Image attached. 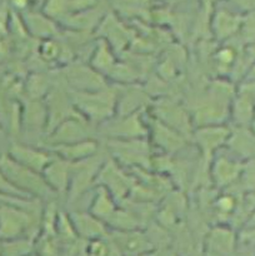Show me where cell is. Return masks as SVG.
<instances>
[{
  "mask_svg": "<svg viewBox=\"0 0 255 256\" xmlns=\"http://www.w3.org/2000/svg\"><path fill=\"white\" fill-rule=\"evenodd\" d=\"M54 152L68 162H82V160L89 159L95 154L96 142L92 140H80V142H68V144H59L55 145Z\"/></svg>",
  "mask_w": 255,
  "mask_h": 256,
  "instance_id": "12",
  "label": "cell"
},
{
  "mask_svg": "<svg viewBox=\"0 0 255 256\" xmlns=\"http://www.w3.org/2000/svg\"><path fill=\"white\" fill-rule=\"evenodd\" d=\"M242 228H255V208L249 212L242 224Z\"/></svg>",
  "mask_w": 255,
  "mask_h": 256,
  "instance_id": "29",
  "label": "cell"
},
{
  "mask_svg": "<svg viewBox=\"0 0 255 256\" xmlns=\"http://www.w3.org/2000/svg\"><path fill=\"white\" fill-rule=\"evenodd\" d=\"M9 2L15 10H25L29 5L30 0H9Z\"/></svg>",
  "mask_w": 255,
  "mask_h": 256,
  "instance_id": "28",
  "label": "cell"
},
{
  "mask_svg": "<svg viewBox=\"0 0 255 256\" xmlns=\"http://www.w3.org/2000/svg\"><path fill=\"white\" fill-rule=\"evenodd\" d=\"M200 2H202V5H205L206 8H212L218 2H220V0H200Z\"/></svg>",
  "mask_w": 255,
  "mask_h": 256,
  "instance_id": "31",
  "label": "cell"
},
{
  "mask_svg": "<svg viewBox=\"0 0 255 256\" xmlns=\"http://www.w3.org/2000/svg\"><path fill=\"white\" fill-rule=\"evenodd\" d=\"M188 256H204V255H202V252H190Z\"/></svg>",
  "mask_w": 255,
  "mask_h": 256,
  "instance_id": "32",
  "label": "cell"
},
{
  "mask_svg": "<svg viewBox=\"0 0 255 256\" xmlns=\"http://www.w3.org/2000/svg\"><path fill=\"white\" fill-rule=\"evenodd\" d=\"M236 184L244 192H255V159L242 162V169Z\"/></svg>",
  "mask_w": 255,
  "mask_h": 256,
  "instance_id": "17",
  "label": "cell"
},
{
  "mask_svg": "<svg viewBox=\"0 0 255 256\" xmlns=\"http://www.w3.org/2000/svg\"><path fill=\"white\" fill-rule=\"evenodd\" d=\"M96 4V0H69V10L74 12H82L92 9Z\"/></svg>",
  "mask_w": 255,
  "mask_h": 256,
  "instance_id": "24",
  "label": "cell"
},
{
  "mask_svg": "<svg viewBox=\"0 0 255 256\" xmlns=\"http://www.w3.org/2000/svg\"><path fill=\"white\" fill-rule=\"evenodd\" d=\"M32 198L18 189L16 186L10 182V180L5 176L2 170L0 169V198Z\"/></svg>",
  "mask_w": 255,
  "mask_h": 256,
  "instance_id": "19",
  "label": "cell"
},
{
  "mask_svg": "<svg viewBox=\"0 0 255 256\" xmlns=\"http://www.w3.org/2000/svg\"><path fill=\"white\" fill-rule=\"evenodd\" d=\"M149 256H178L175 254L174 252H172V250L169 249H162V250H158V252H152V254H149Z\"/></svg>",
  "mask_w": 255,
  "mask_h": 256,
  "instance_id": "30",
  "label": "cell"
},
{
  "mask_svg": "<svg viewBox=\"0 0 255 256\" xmlns=\"http://www.w3.org/2000/svg\"><path fill=\"white\" fill-rule=\"evenodd\" d=\"M230 2L242 12H249L255 10V0H230Z\"/></svg>",
  "mask_w": 255,
  "mask_h": 256,
  "instance_id": "25",
  "label": "cell"
},
{
  "mask_svg": "<svg viewBox=\"0 0 255 256\" xmlns=\"http://www.w3.org/2000/svg\"><path fill=\"white\" fill-rule=\"evenodd\" d=\"M42 178L45 179L46 184L49 185L52 192H65L68 190L69 185V162L66 160L54 159L50 160L49 164L42 170Z\"/></svg>",
  "mask_w": 255,
  "mask_h": 256,
  "instance_id": "11",
  "label": "cell"
},
{
  "mask_svg": "<svg viewBox=\"0 0 255 256\" xmlns=\"http://www.w3.org/2000/svg\"><path fill=\"white\" fill-rule=\"evenodd\" d=\"M69 10V0H46L44 5V12L46 16H59L60 14Z\"/></svg>",
  "mask_w": 255,
  "mask_h": 256,
  "instance_id": "21",
  "label": "cell"
},
{
  "mask_svg": "<svg viewBox=\"0 0 255 256\" xmlns=\"http://www.w3.org/2000/svg\"><path fill=\"white\" fill-rule=\"evenodd\" d=\"M8 154L15 162H20L24 166L30 168V169L35 170L38 172H42L45 166L52 159V158H50V155L45 154L42 150L34 149V148L28 146V145L24 144H18V142H15V144L10 146Z\"/></svg>",
  "mask_w": 255,
  "mask_h": 256,
  "instance_id": "7",
  "label": "cell"
},
{
  "mask_svg": "<svg viewBox=\"0 0 255 256\" xmlns=\"http://www.w3.org/2000/svg\"><path fill=\"white\" fill-rule=\"evenodd\" d=\"M110 94H84L78 98L76 104L89 115L90 119H104L112 109V99Z\"/></svg>",
  "mask_w": 255,
  "mask_h": 256,
  "instance_id": "13",
  "label": "cell"
},
{
  "mask_svg": "<svg viewBox=\"0 0 255 256\" xmlns=\"http://www.w3.org/2000/svg\"><path fill=\"white\" fill-rule=\"evenodd\" d=\"M0 130H2V128H0Z\"/></svg>",
  "mask_w": 255,
  "mask_h": 256,
  "instance_id": "37",
  "label": "cell"
},
{
  "mask_svg": "<svg viewBox=\"0 0 255 256\" xmlns=\"http://www.w3.org/2000/svg\"><path fill=\"white\" fill-rule=\"evenodd\" d=\"M0 242L29 236L35 239L38 224L30 204L32 198H0Z\"/></svg>",
  "mask_w": 255,
  "mask_h": 256,
  "instance_id": "1",
  "label": "cell"
},
{
  "mask_svg": "<svg viewBox=\"0 0 255 256\" xmlns=\"http://www.w3.org/2000/svg\"><path fill=\"white\" fill-rule=\"evenodd\" d=\"M238 35L245 45L255 44V10L244 12Z\"/></svg>",
  "mask_w": 255,
  "mask_h": 256,
  "instance_id": "18",
  "label": "cell"
},
{
  "mask_svg": "<svg viewBox=\"0 0 255 256\" xmlns=\"http://www.w3.org/2000/svg\"><path fill=\"white\" fill-rule=\"evenodd\" d=\"M236 205L238 202L235 196L228 194L219 196V199H216V202H215V208L219 214L226 215V216L232 215L236 210Z\"/></svg>",
  "mask_w": 255,
  "mask_h": 256,
  "instance_id": "20",
  "label": "cell"
},
{
  "mask_svg": "<svg viewBox=\"0 0 255 256\" xmlns=\"http://www.w3.org/2000/svg\"><path fill=\"white\" fill-rule=\"evenodd\" d=\"M26 256H38L36 254H34V252H32V254H30V255H26Z\"/></svg>",
  "mask_w": 255,
  "mask_h": 256,
  "instance_id": "34",
  "label": "cell"
},
{
  "mask_svg": "<svg viewBox=\"0 0 255 256\" xmlns=\"http://www.w3.org/2000/svg\"><path fill=\"white\" fill-rule=\"evenodd\" d=\"M238 234L225 225L214 226L206 234L204 242V256H234L238 246Z\"/></svg>",
  "mask_w": 255,
  "mask_h": 256,
  "instance_id": "3",
  "label": "cell"
},
{
  "mask_svg": "<svg viewBox=\"0 0 255 256\" xmlns=\"http://www.w3.org/2000/svg\"><path fill=\"white\" fill-rule=\"evenodd\" d=\"M0 248H2V242H0Z\"/></svg>",
  "mask_w": 255,
  "mask_h": 256,
  "instance_id": "35",
  "label": "cell"
},
{
  "mask_svg": "<svg viewBox=\"0 0 255 256\" xmlns=\"http://www.w3.org/2000/svg\"><path fill=\"white\" fill-rule=\"evenodd\" d=\"M242 14L226 9H219L212 14V29L216 39L226 40L238 35Z\"/></svg>",
  "mask_w": 255,
  "mask_h": 256,
  "instance_id": "6",
  "label": "cell"
},
{
  "mask_svg": "<svg viewBox=\"0 0 255 256\" xmlns=\"http://www.w3.org/2000/svg\"><path fill=\"white\" fill-rule=\"evenodd\" d=\"M226 146L242 162L255 159V132L250 126H236L230 132Z\"/></svg>",
  "mask_w": 255,
  "mask_h": 256,
  "instance_id": "5",
  "label": "cell"
},
{
  "mask_svg": "<svg viewBox=\"0 0 255 256\" xmlns=\"http://www.w3.org/2000/svg\"><path fill=\"white\" fill-rule=\"evenodd\" d=\"M242 82H255V60L252 62L249 68L245 72L244 76H242Z\"/></svg>",
  "mask_w": 255,
  "mask_h": 256,
  "instance_id": "27",
  "label": "cell"
},
{
  "mask_svg": "<svg viewBox=\"0 0 255 256\" xmlns=\"http://www.w3.org/2000/svg\"><path fill=\"white\" fill-rule=\"evenodd\" d=\"M115 212V205L110 196L106 188L100 186L96 196L92 204V214L100 219L102 222H106Z\"/></svg>",
  "mask_w": 255,
  "mask_h": 256,
  "instance_id": "16",
  "label": "cell"
},
{
  "mask_svg": "<svg viewBox=\"0 0 255 256\" xmlns=\"http://www.w3.org/2000/svg\"><path fill=\"white\" fill-rule=\"evenodd\" d=\"M34 252V239L29 236H22L2 242L0 256H26L32 254Z\"/></svg>",
  "mask_w": 255,
  "mask_h": 256,
  "instance_id": "15",
  "label": "cell"
},
{
  "mask_svg": "<svg viewBox=\"0 0 255 256\" xmlns=\"http://www.w3.org/2000/svg\"><path fill=\"white\" fill-rule=\"evenodd\" d=\"M238 92H244V94L249 95L252 99H255V82H242Z\"/></svg>",
  "mask_w": 255,
  "mask_h": 256,
  "instance_id": "26",
  "label": "cell"
},
{
  "mask_svg": "<svg viewBox=\"0 0 255 256\" xmlns=\"http://www.w3.org/2000/svg\"><path fill=\"white\" fill-rule=\"evenodd\" d=\"M70 222H72L78 236L82 238V239L92 240L106 235L102 222L92 214L75 212V214L70 215Z\"/></svg>",
  "mask_w": 255,
  "mask_h": 256,
  "instance_id": "10",
  "label": "cell"
},
{
  "mask_svg": "<svg viewBox=\"0 0 255 256\" xmlns=\"http://www.w3.org/2000/svg\"><path fill=\"white\" fill-rule=\"evenodd\" d=\"M249 126H250V129H252V132H255V119H254V120H252V124H250V125H249Z\"/></svg>",
  "mask_w": 255,
  "mask_h": 256,
  "instance_id": "33",
  "label": "cell"
},
{
  "mask_svg": "<svg viewBox=\"0 0 255 256\" xmlns=\"http://www.w3.org/2000/svg\"><path fill=\"white\" fill-rule=\"evenodd\" d=\"M142 256H149V255H142Z\"/></svg>",
  "mask_w": 255,
  "mask_h": 256,
  "instance_id": "36",
  "label": "cell"
},
{
  "mask_svg": "<svg viewBox=\"0 0 255 256\" xmlns=\"http://www.w3.org/2000/svg\"><path fill=\"white\" fill-rule=\"evenodd\" d=\"M0 169L14 186L29 196H42L52 192L42 178V172L15 162L8 152L0 155Z\"/></svg>",
  "mask_w": 255,
  "mask_h": 256,
  "instance_id": "2",
  "label": "cell"
},
{
  "mask_svg": "<svg viewBox=\"0 0 255 256\" xmlns=\"http://www.w3.org/2000/svg\"><path fill=\"white\" fill-rule=\"evenodd\" d=\"M230 115L236 126H249L255 119V99L238 92L230 105Z\"/></svg>",
  "mask_w": 255,
  "mask_h": 256,
  "instance_id": "14",
  "label": "cell"
},
{
  "mask_svg": "<svg viewBox=\"0 0 255 256\" xmlns=\"http://www.w3.org/2000/svg\"><path fill=\"white\" fill-rule=\"evenodd\" d=\"M242 169V160L219 158L212 164V182L219 188H226L236 184Z\"/></svg>",
  "mask_w": 255,
  "mask_h": 256,
  "instance_id": "8",
  "label": "cell"
},
{
  "mask_svg": "<svg viewBox=\"0 0 255 256\" xmlns=\"http://www.w3.org/2000/svg\"><path fill=\"white\" fill-rule=\"evenodd\" d=\"M110 239L122 256L149 255L154 249L149 236L136 229L122 230V232L115 230Z\"/></svg>",
  "mask_w": 255,
  "mask_h": 256,
  "instance_id": "4",
  "label": "cell"
},
{
  "mask_svg": "<svg viewBox=\"0 0 255 256\" xmlns=\"http://www.w3.org/2000/svg\"><path fill=\"white\" fill-rule=\"evenodd\" d=\"M238 240L242 245L255 248V228H242L238 234Z\"/></svg>",
  "mask_w": 255,
  "mask_h": 256,
  "instance_id": "23",
  "label": "cell"
},
{
  "mask_svg": "<svg viewBox=\"0 0 255 256\" xmlns=\"http://www.w3.org/2000/svg\"><path fill=\"white\" fill-rule=\"evenodd\" d=\"M236 50L230 46L222 48L216 52V60L220 65H224V66H232L236 62Z\"/></svg>",
  "mask_w": 255,
  "mask_h": 256,
  "instance_id": "22",
  "label": "cell"
},
{
  "mask_svg": "<svg viewBox=\"0 0 255 256\" xmlns=\"http://www.w3.org/2000/svg\"><path fill=\"white\" fill-rule=\"evenodd\" d=\"M230 132L232 130L220 125H205L198 129L195 140L205 154H212L222 145H226Z\"/></svg>",
  "mask_w": 255,
  "mask_h": 256,
  "instance_id": "9",
  "label": "cell"
}]
</instances>
